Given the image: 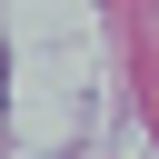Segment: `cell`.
Masks as SVG:
<instances>
[]
</instances>
